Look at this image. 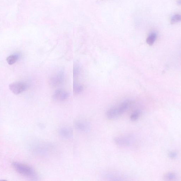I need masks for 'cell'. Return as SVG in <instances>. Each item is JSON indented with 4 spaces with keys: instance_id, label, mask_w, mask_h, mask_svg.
Segmentation results:
<instances>
[{
    "instance_id": "cell-4",
    "label": "cell",
    "mask_w": 181,
    "mask_h": 181,
    "mask_svg": "<svg viewBox=\"0 0 181 181\" xmlns=\"http://www.w3.org/2000/svg\"><path fill=\"white\" fill-rule=\"evenodd\" d=\"M65 78L64 73L62 70H60L54 74L50 78V84L52 86H56L63 83Z\"/></svg>"
},
{
    "instance_id": "cell-13",
    "label": "cell",
    "mask_w": 181,
    "mask_h": 181,
    "mask_svg": "<svg viewBox=\"0 0 181 181\" xmlns=\"http://www.w3.org/2000/svg\"><path fill=\"white\" fill-rule=\"evenodd\" d=\"M80 65L78 62L75 61L73 65V78L74 79H77L80 73Z\"/></svg>"
},
{
    "instance_id": "cell-17",
    "label": "cell",
    "mask_w": 181,
    "mask_h": 181,
    "mask_svg": "<svg viewBox=\"0 0 181 181\" xmlns=\"http://www.w3.org/2000/svg\"><path fill=\"white\" fill-rule=\"evenodd\" d=\"M177 154L175 152H172L170 154V157L172 158H174L176 157Z\"/></svg>"
},
{
    "instance_id": "cell-12",
    "label": "cell",
    "mask_w": 181,
    "mask_h": 181,
    "mask_svg": "<svg viewBox=\"0 0 181 181\" xmlns=\"http://www.w3.org/2000/svg\"><path fill=\"white\" fill-rule=\"evenodd\" d=\"M157 38V34L154 32L150 33L147 39V43L149 45L152 46L153 45L154 42H155Z\"/></svg>"
},
{
    "instance_id": "cell-10",
    "label": "cell",
    "mask_w": 181,
    "mask_h": 181,
    "mask_svg": "<svg viewBox=\"0 0 181 181\" xmlns=\"http://www.w3.org/2000/svg\"><path fill=\"white\" fill-rule=\"evenodd\" d=\"M19 58V55L17 54L10 55L7 57L6 61L9 65H12L17 61Z\"/></svg>"
},
{
    "instance_id": "cell-9",
    "label": "cell",
    "mask_w": 181,
    "mask_h": 181,
    "mask_svg": "<svg viewBox=\"0 0 181 181\" xmlns=\"http://www.w3.org/2000/svg\"><path fill=\"white\" fill-rule=\"evenodd\" d=\"M106 115V118L109 120L114 119L119 117L117 113L116 107L112 108L108 110Z\"/></svg>"
},
{
    "instance_id": "cell-11",
    "label": "cell",
    "mask_w": 181,
    "mask_h": 181,
    "mask_svg": "<svg viewBox=\"0 0 181 181\" xmlns=\"http://www.w3.org/2000/svg\"><path fill=\"white\" fill-rule=\"evenodd\" d=\"M84 88L81 85L78 84L74 81L73 83V91L74 95H78L83 91Z\"/></svg>"
},
{
    "instance_id": "cell-8",
    "label": "cell",
    "mask_w": 181,
    "mask_h": 181,
    "mask_svg": "<svg viewBox=\"0 0 181 181\" xmlns=\"http://www.w3.org/2000/svg\"><path fill=\"white\" fill-rule=\"evenodd\" d=\"M58 133L60 136L65 139H70L73 136V132L70 128L63 127L60 128Z\"/></svg>"
},
{
    "instance_id": "cell-15",
    "label": "cell",
    "mask_w": 181,
    "mask_h": 181,
    "mask_svg": "<svg viewBox=\"0 0 181 181\" xmlns=\"http://www.w3.org/2000/svg\"><path fill=\"white\" fill-rule=\"evenodd\" d=\"M181 21V15L177 14L173 16L171 19V24H175L180 22Z\"/></svg>"
},
{
    "instance_id": "cell-3",
    "label": "cell",
    "mask_w": 181,
    "mask_h": 181,
    "mask_svg": "<svg viewBox=\"0 0 181 181\" xmlns=\"http://www.w3.org/2000/svg\"><path fill=\"white\" fill-rule=\"evenodd\" d=\"M115 144L118 146L127 147L131 146L134 142L132 138L129 136H117L113 138Z\"/></svg>"
},
{
    "instance_id": "cell-6",
    "label": "cell",
    "mask_w": 181,
    "mask_h": 181,
    "mask_svg": "<svg viewBox=\"0 0 181 181\" xmlns=\"http://www.w3.org/2000/svg\"><path fill=\"white\" fill-rule=\"evenodd\" d=\"M69 96V94L66 90L59 89L54 92L52 97L55 101L61 102L66 100Z\"/></svg>"
},
{
    "instance_id": "cell-5",
    "label": "cell",
    "mask_w": 181,
    "mask_h": 181,
    "mask_svg": "<svg viewBox=\"0 0 181 181\" xmlns=\"http://www.w3.org/2000/svg\"><path fill=\"white\" fill-rule=\"evenodd\" d=\"M74 126L77 130L83 132H87L90 129L89 123L84 120H77L74 122Z\"/></svg>"
},
{
    "instance_id": "cell-14",
    "label": "cell",
    "mask_w": 181,
    "mask_h": 181,
    "mask_svg": "<svg viewBox=\"0 0 181 181\" xmlns=\"http://www.w3.org/2000/svg\"><path fill=\"white\" fill-rule=\"evenodd\" d=\"M141 112L139 110H136L132 113L130 116V119L132 121H136L139 118Z\"/></svg>"
},
{
    "instance_id": "cell-2",
    "label": "cell",
    "mask_w": 181,
    "mask_h": 181,
    "mask_svg": "<svg viewBox=\"0 0 181 181\" xmlns=\"http://www.w3.org/2000/svg\"><path fill=\"white\" fill-rule=\"evenodd\" d=\"M27 86L25 83L18 81L11 83L9 85V88L12 93L15 95L22 93L27 88Z\"/></svg>"
},
{
    "instance_id": "cell-7",
    "label": "cell",
    "mask_w": 181,
    "mask_h": 181,
    "mask_svg": "<svg viewBox=\"0 0 181 181\" xmlns=\"http://www.w3.org/2000/svg\"><path fill=\"white\" fill-rule=\"evenodd\" d=\"M131 105V102L129 101H126L121 103L118 107H116L117 112L119 116H120L126 111Z\"/></svg>"
},
{
    "instance_id": "cell-16",
    "label": "cell",
    "mask_w": 181,
    "mask_h": 181,
    "mask_svg": "<svg viewBox=\"0 0 181 181\" xmlns=\"http://www.w3.org/2000/svg\"><path fill=\"white\" fill-rule=\"evenodd\" d=\"M164 178L166 180H172L176 178V175L175 174L173 173H169L165 175Z\"/></svg>"
},
{
    "instance_id": "cell-1",
    "label": "cell",
    "mask_w": 181,
    "mask_h": 181,
    "mask_svg": "<svg viewBox=\"0 0 181 181\" xmlns=\"http://www.w3.org/2000/svg\"><path fill=\"white\" fill-rule=\"evenodd\" d=\"M12 166L15 171L19 174L31 179L37 178L36 172L33 168L29 165L15 162L12 163Z\"/></svg>"
}]
</instances>
